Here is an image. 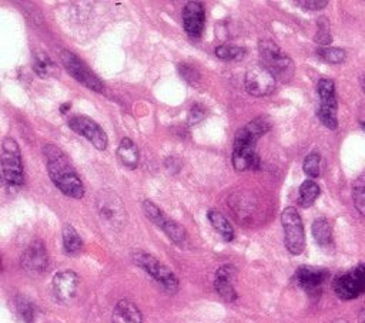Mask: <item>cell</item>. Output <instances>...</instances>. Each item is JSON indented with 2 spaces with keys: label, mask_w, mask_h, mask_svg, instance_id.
<instances>
[{
  "label": "cell",
  "mask_w": 365,
  "mask_h": 323,
  "mask_svg": "<svg viewBox=\"0 0 365 323\" xmlns=\"http://www.w3.org/2000/svg\"><path fill=\"white\" fill-rule=\"evenodd\" d=\"M43 154L48 165V172L58 190L66 197L73 200H81L84 197V186L69 161L67 156L55 144H46L43 147Z\"/></svg>",
  "instance_id": "6da1fadb"
},
{
  "label": "cell",
  "mask_w": 365,
  "mask_h": 323,
  "mask_svg": "<svg viewBox=\"0 0 365 323\" xmlns=\"http://www.w3.org/2000/svg\"><path fill=\"white\" fill-rule=\"evenodd\" d=\"M261 64L274 76V78L288 83L296 71L293 60L270 40H261L258 44Z\"/></svg>",
  "instance_id": "7a4b0ae2"
},
{
  "label": "cell",
  "mask_w": 365,
  "mask_h": 323,
  "mask_svg": "<svg viewBox=\"0 0 365 323\" xmlns=\"http://www.w3.org/2000/svg\"><path fill=\"white\" fill-rule=\"evenodd\" d=\"M4 184L9 191H19L25 184L23 161L19 144L15 138L6 137L2 144Z\"/></svg>",
  "instance_id": "3957f363"
},
{
  "label": "cell",
  "mask_w": 365,
  "mask_h": 323,
  "mask_svg": "<svg viewBox=\"0 0 365 323\" xmlns=\"http://www.w3.org/2000/svg\"><path fill=\"white\" fill-rule=\"evenodd\" d=\"M133 262L147 272L166 291L174 294L178 289V280L171 269L145 251H134L131 254Z\"/></svg>",
  "instance_id": "277c9868"
},
{
  "label": "cell",
  "mask_w": 365,
  "mask_h": 323,
  "mask_svg": "<svg viewBox=\"0 0 365 323\" xmlns=\"http://www.w3.org/2000/svg\"><path fill=\"white\" fill-rule=\"evenodd\" d=\"M317 91L319 96V107L317 116L327 128L337 130L338 118H337V96H336V84L330 78H321L317 84Z\"/></svg>",
  "instance_id": "5b68a950"
},
{
  "label": "cell",
  "mask_w": 365,
  "mask_h": 323,
  "mask_svg": "<svg viewBox=\"0 0 365 323\" xmlns=\"http://www.w3.org/2000/svg\"><path fill=\"white\" fill-rule=\"evenodd\" d=\"M281 224L284 228V242L290 254L300 255L305 248L304 225L300 214L294 207H288L281 214Z\"/></svg>",
  "instance_id": "8992f818"
},
{
  "label": "cell",
  "mask_w": 365,
  "mask_h": 323,
  "mask_svg": "<svg viewBox=\"0 0 365 323\" xmlns=\"http://www.w3.org/2000/svg\"><path fill=\"white\" fill-rule=\"evenodd\" d=\"M333 289L343 301H351L365 294V262L336 278Z\"/></svg>",
  "instance_id": "52a82bcc"
},
{
  "label": "cell",
  "mask_w": 365,
  "mask_h": 323,
  "mask_svg": "<svg viewBox=\"0 0 365 323\" xmlns=\"http://www.w3.org/2000/svg\"><path fill=\"white\" fill-rule=\"evenodd\" d=\"M96 207L100 219L110 228L120 229L126 224V208L116 193L102 191L96 200Z\"/></svg>",
  "instance_id": "ba28073f"
},
{
  "label": "cell",
  "mask_w": 365,
  "mask_h": 323,
  "mask_svg": "<svg viewBox=\"0 0 365 323\" xmlns=\"http://www.w3.org/2000/svg\"><path fill=\"white\" fill-rule=\"evenodd\" d=\"M60 62L65 66V69L67 70V73L77 80L79 83H81L84 87L98 91V93H102L105 90V84L103 81L91 71L74 53L69 52V50H63L60 53Z\"/></svg>",
  "instance_id": "9c48e42d"
},
{
  "label": "cell",
  "mask_w": 365,
  "mask_h": 323,
  "mask_svg": "<svg viewBox=\"0 0 365 323\" xmlns=\"http://www.w3.org/2000/svg\"><path fill=\"white\" fill-rule=\"evenodd\" d=\"M67 124L76 134L83 135L86 140H88L99 151L107 149L109 144L107 134L93 118H90L87 116H74L67 121Z\"/></svg>",
  "instance_id": "30bf717a"
},
{
  "label": "cell",
  "mask_w": 365,
  "mask_h": 323,
  "mask_svg": "<svg viewBox=\"0 0 365 323\" xmlns=\"http://www.w3.org/2000/svg\"><path fill=\"white\" fill-rule=\"evenodd\" d=\"M276 78L260 63L247 70L244 85L247 93L254 97H264L271 95L276 88Z\"/></svg>",
  "instance_id": "8fae6325"
},
{
  "label": "cell",
  "mask_w": 365,
  "mask_h": 323,
  "mask_svg": "<svg viewBox=\"0 0 365 323\" xmlns=\"http://www.w3.org/2000/svg\"><path fill=\"white\" fill-rule=\"evenodd\" d=\"M271 130V120L267 116L257 117L247 124L246 127L240 128L234 138V149H255L258 138L267 134Z\"/></svg>",
  "instance_id": "7c38bea8"
},
{
  "label": "cell",
  "mask_w": 365,
  "mask_h": 323,
  "mask_svg": "<svg viewBox=\"0 0 365 323\" xmlns=\"http://www.w3.org/2000/svg\"><path fill=\"white\" fill-rule=\"evenodd\" d=\"M79 287H80V278L73 270H62L55 275L53 292L56 299L60 303L65 305L72 303L79 294Z\"/></svg>",
  "instance_id": "4fadbf2b"
},
{
  "label": "cell",
  "mask_w": 365,
  "mask_h": 323,
  "mask_svg": "<svg viewBox=\"0 0 365 323\" xmlns=\"http://www.w3.org/2000/svg\"><path fill=\"white\" fill-rule=\"evenodd\" d=\"M328 278V270L314 266H301L296 272V282L308 294H315Z\"/></svg>",
  "instance_id": "5bb4252c"
},
{
  "label": "cell",
  "mask_w": 365,
  "mask_h": 323,
  "mask_svg": "<svg viewBox=\"0 0 365 323\" xmlns=\"http://www.w3.org/2000/svg\"><path fill=\"white\" fill-rule=\"evenodd\" d=\"M236 276H237V269L233 265H223L215 272L214 289L225 302H234L239 298L234 288Z\"/></svg>",
  "instance_id": "9a60e30c"
},
{
  "label": "cell",
  "mask_w": 365,
  "mask_h": 323,
  "mask_svg": "<svg viewBox=\"0 0 365 323\" xmlns=\"http://www.w3.org/2000/svg\"><path fill=\"white\" fill-rule=\"evenodd\" d=\"M48 249L41 241L32 242L22 255V266L30 273H43L48 269Z\"/></svg>",
  "instance_id": "2e32d148"
},
{
  "label": "cell",
  "mask_w": 365,
  "mask_h": 323,
  "mask_svg": "<svg viewBox=\"0 0 365 323\" xmlns=\"http://www.w3.org/2000/svg\"><path fill=\"white\" fill-rule=\"evenodd\" d=\"M206 25V12L201 4L189 2L182 9V27L190 37H200Z\"/></svg>",
  "instance_id": "e0dca14e"
},
{
  "label": "cell",
  "mask_w": 365,
  "mask_h": 323,
  "mask_svg": "<svg viewBox=\"0 0 365 323\" xmlns=\"http://www.w3.org/2000/svg\"><path fill=\"white\" fill-rule=\"evenodd\" d=\"M112 322L113 323H143V316L140 309L133 302L123 299L114 306Z\"/></svg>",
  "instance_id": "ac0fdd59"
},
{
  "label": "cell",
  "mask_w": 365,
  "mask_h": 323,
  "mask_svg": "<svg viewBox=\"0 0 365 323\" xmlns=\"http://www.w3.org/2000/svg\"><path fill=\"white\" fill-rule=\"evenodd\" d=\"M232 161L237 171L255 170L260 167V158L255 154V149H234Z\"/></svg>",
  "instance_id": "d6986e66"
},
{
  "label": "cell",
  "mask_w": 365,
  "mask_h": 323,
  "mask_svg": "<svg viewBox=\"0 0 365 323\" xmlns=\"http://www.w3.org/2000/svg\"><path fill=\"white\" fill-rule=\"evenodd\" d=\"M117 156L126 168L128 170L137 168V164H139V150H137V146L133 143V140H130V138H123L120 142L117 149Z\"/></svg>",
  "instance_id": "ffe728a7"
},
{
  "label": "cell",
  "mask_w": 365,
  "mask_h": 323,
  "mask_svg": "<svg viewBox=\"0 0 365 323\" xmlns=\"http://www.w3.org/2000/svg\"><path fill=\"white\" fill-rule=\"evenodd\" d=\"M312 237L321 248L333 247V229L326 218H317L312 222Z\"/></svg>",
  "instance_id": "44dd1931"
},
{
  "label": "cell",
  "mask_w": 365,
  "mask_h": 323,
  "mask_svg": "<svg viewBox=\"0 0 365 323\" xmlns=\"http://www.w3.org/2000/svg\"><path fill=\"white\" fill-rule=\"evenodd\" d=\"M207 218L224 241L232 242L234 240V229H233L232 224L228 222V219L221 212H218L215 209H210L207 214Z\"/></svg>",
  "instance_id": "7402d4cb"
},
{
  "label": "cell",
  "mask_w": 365,
  "mask_h": 323,
  "mask_svg": "<svg viewBox=\"0 0 365 323\" xmlns=\"http://www.w3.org/2000/svg\"><path fill=\"white\" fill-rule=\"evenodd\" d=\"M160 228L164 231V234H166L175 245H178L180 248H185V247L187 245V233H186V229L182 228L178 222H175V221L167 218Z\"/></svg>",
  "instance_id": "603a6c76"
},
{
  "label": "cell",
  "mask_w": 365,
  "mask_h": 323,
  "mask_svg": "<svg viewBox=\"0 0 365 323\" xmlns=\"http://www.w3.org/2000/svg\"><path fill=\"white\" fill-rule=\"evenodd\" d=\"M63 247L69 255H77L83 249V241L73 225L66 224L63 226Z\"/></svg>",
  "instance_id": "cb8c5ba5"
},
{
  "label": "cell",
  "mask_w": 365,
  "mask_h": 323,
  "mask_svg": "<svg viewBox=\"0 0 365 323\" xmlns=\"http://www.w3.org/2000/svg\"><path fill=\"white\" fill-rule=\"evenodd\" d=\"M319 193H321V190H319L318 184L314 182L312 179H307L301 184L300 187V197H298V204L303 207V208H308L311 207L315 200L318 198Z\"/></svg>",
  "instance_id": "d4e9b609"
},
{
  "label": "cell",
  "mask_w": 365,
  "mask_h": 323,
  "mask_svg": "<svg viewBox=\"0 0 365 323\" xmlns=\"http://www.w3.org/2000/svg\"><path fill=\"white\" fill-rule=\"evenodd\" d=\"M215 56L225 62H239L246 56V49L240 48V46L223 44L215 49Z\"/></svg>",
  "instance_id": "484cf974"
},
{
  "label": "cell",
  "mask_w": 365,
  "mask_h": 323,
  "mask_svg": "<svg viewBox=\"0 0 365 323\" xmlns=\"http://www.w3.org/2000/svg\"><path fill=\"white\" fill-rule=\"evenodd\" d=\"M352 201L359 215L365 217V179L358 178L352 186Z\"/></svg>",
  "instance_id": "4316f807"
},
{
  "label": "cell",
  "mask_w": 365,
  "mask_h": 323,
  "mask_svg": "<svg viewBox=\"0 0 365 323\" xmlns=\"http://www.w3.org/2000/svg\"><path fill=\"white\" fill-rule=\"evenodd\" d=\"M317 53L323 60L331 64H340L347 59V53L338 48H319Z\"/></svg>",
  "instance_id": "83f0119b"
},
{
  "label": "cell",
  "mask_w": 365,
  "mask_h": 323,
  "mask_svg": "<svg viewBox=\"0 0 365 323\" xmlns=\"http://www.w3.org/2000/svg\"><path fill=\"white\" fill-rule=\"evenodd\" d=\"M314 40H315V43L321 44L323 48H328V44H331L333 37L330 33V23L327 20V18H321L318 20V32H317Z\"/></svg>",
  "instance_id": "f1b7e54d"
},
{
  "label": "cell",
  "mask_w": 365,
  "mask_h": 323,
  "mask_svg": "<svg viewBox=\"0 0 365 323\" xmlns=\"http://www.w3.org/2000/svg\"><path fill=\"white\" fill-rule=\"evenodd\" d=\"M143 211H145V214H146V217L154 224V225H157L159 228L163 225V222L167 219V217L164 215V212L154 204V202H152V201H149V200H146L145 202H143Z\"/></svg>",
  "instance_id": "f546056e"
},
{
  "label": "cell",
  "mask_w": 365,
  "mask_h": 323,
  "mask_svg": "<svg viewBox=\"0 0 365 323\" xmlns=\"http://www.w3.org/2000/svg\"><path fill=\"white\" fill-rule=\"evenodd\" d=\"M319 163H321V157H319L318 153L308 154L304 160V164H303L304 172L310 178H317L319 175Z\"/></svg>",
  "instance_id": "4dcf8cb0"
},
{
  "label": "cell",
  "mask_w": 365,
  "mask_h": 323,
  "mask_svg": "<svg viewBox=\"0 0 365 323\" xmlns=\"http://www.w3.org/2000/svg\"><path fill=\"white\" fill-rule=\"evenodd\" d=\"M53 67H55V66H53V62L51 60L49 56H46V55H37V57H36V60H34L33 69H34V71H36L40 77L49 76L51 71L53 70Z\"/></svg>",
  "instance_id": "1f68e13d"
},
{
  "label": "cell",
  "mask_w": 365,
  "mask_h": 323,
  "mask_svg": "<svg viewBox=\"0 0 365 323\" xmlns=\"http://www.w3.org/2000/svg\"><path fill=\"white\" fill-rule=\"evenodd\" d=\"M178 73L181 78H185L189 84H197L200 80V73L196 67L187 64V63H180L178 64Z\"/></svg>",
  "instance_id": "d6a6232c"
},
{
  "label": "cell",
  "mask_w": 365,
  "mask_h": 323,
  "mask_svg": "<svg viewBox=\"0 0 365 323\" xmlns=\"http://www.w3.org/2000/svg\"><path fill=\"white\" fill-rule=\"evenodd\" d=\"M16 306H18V310L20 313V316L27 322V323H32L33 319H34V306L32 305V302H29L26 298H19L18 302H16Z\"/></svg>",
  "instance_id": "836d02e7"
},
{
  "label": "cell",
  "mask_w": 365,
  "mask_h": 323,
  "mask_svg": "<svg viewBox=\"0 0 365 323\" xmlns=\"http://www.w3.org/2000/svg\"><path fill=\"white\" fill-rule=\"evenodd\" d=\"M206 116V110L204 107H201L200 104H194L190 110V114H189V123L190 124H197L200 123Z\"/></svg>",
  "instance_id": "e575fe53"
},
{
  "label": "cell",
  "mask_w": 365,
  "mask_h": 323,
  "mask_svg": "<svg viewBox=\"0 0 365 323\" xmlns=\"http://www.w3.org/2000/svg\"><path fill=\"white\" fill-rule=\"evenodd\" d=\"M297 5L303 6L304 9H308V11H321L328 5V2L327 0H315V2L308 0V2H297Z\"/></svg>",
  "instance_id": "d590c367"
},
{
  "label": "cell",
  "mask_w": 365,
  "mask_h": 323,
  "mask_svg": "<svg viewBox=\"0 0 365 323\" xmlns=\"http://www.w3.org/2000/svg\"><path fill=\"white\" fill-rule=\"evenodd\" d=\"M358 322L359 323H365V305L361 308L359 315H358Z\"/></svg>",
  "instance_id": "8d00e7d4"
},
{
  "label": "cell",
  "mask_w": 365,
  "mask_h": 323,
  "mask_svg": "<svg viewBox=\"0 0 365 323\" xmlns=\"http://www.w3.org/2000/svg\"><path fill=\"white\" fill-rule=\"evenodd\" d=\"M361 85H362V90L365 91V76L361 78Z\"/></svg>",
  "instance_id": "74e56055"
},
{
  "label": "cell",
  "mask_w": 365,
  "mask_h": 323,
  "mask_svg": "<svg viewBox=\"0 0 365 323\" xmlns=\"http://www.w3.org/2000/svg\"><path fill=\"white\" fill-rule=\"evenodd\" d=\"M333 323H348V322L344 320V319H337V320H334Z\"/></svg>",
  "instance_id": "f35d334b"
},
{
  "label": "cell",
  "mask_w": 365,
  "mask_h": 323,
  "mask_svg": "<svg viewBox=\"0 0 365 323\" xmlns=\"http://www.w3.org/2000/svg\"><path fill=\"white\" fill-rule=\"evenodd\" d=\"M361 128L365 131V121H362V123H361Z\"/></svg>",
  "instance_id": "ab89813d"
}]
</instances>
